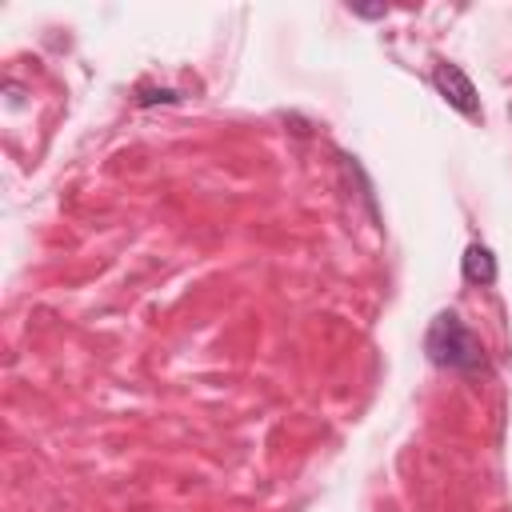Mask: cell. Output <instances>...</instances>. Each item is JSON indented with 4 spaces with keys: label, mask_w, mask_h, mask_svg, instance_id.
I'll return each mask as SVG.
<instances>
[{
    "label": "cell",
    "mask_w": 512,
    "mask_h": 512,
    "mask_svg": "<svg viewBox=\"0 0 512 512\" xmlns=\"http://www.w3.org/2000/svg\"><path fill=\"white\" fill-rule=\"evenodd\" d=\"M356 16H364V20H380L384 16V8H352Z\"/></svg>",
    "instance_id": "cell-4"
},
{
    "label": "cell",
    "mask_w": 512,
    "mask_h": 512,
    "mask_svg": "<svg viewBox=\"0 0 512 512\" xmlns=\"http://www.w3.org/2000/svg\"><path fill=\"white\" fill-rule=\"evenodd\" d=\"M424 352H428V360L436 368H448V372H460V376L484 372V348H480V340L468 332V324L456 312H440L428 324Z\"/></svg>",
    "instance_id": "cell-1"
},
{
    "label": "cell",
    "mask_w": 512,
    "mask_h": 512,
    "mask_svg": "<svg viewBox=\"0 0 512 512\" xmlns=\"http://www.w3.org/2000/svg\"><path fill=\"white\" fill-rule=\"evenodd\" d=\"M464 280L468 284H492L496 280V256L488 244H468L464 248Z\"/></svg>",
    "instance_id": "cell-3"
},
{
    "label": "cell",
    "mask_w": 512,
    "mask_h": 512,
    "mask_svg": "<svg viewBox=\"0 0 512 512\" xmlns=\"http://www.w3.org/2000/svg\"><path fill=\"white\" fill-rule=\"evenodd\" d=\"M432 84H436V92L460 112V116H468V120H480V100H476V88H472V80L464 76V68L460 64H452V60H440L436 68H432Z\"/></svg>",
    "instance_id": "cell-2"
}]
</instances>
